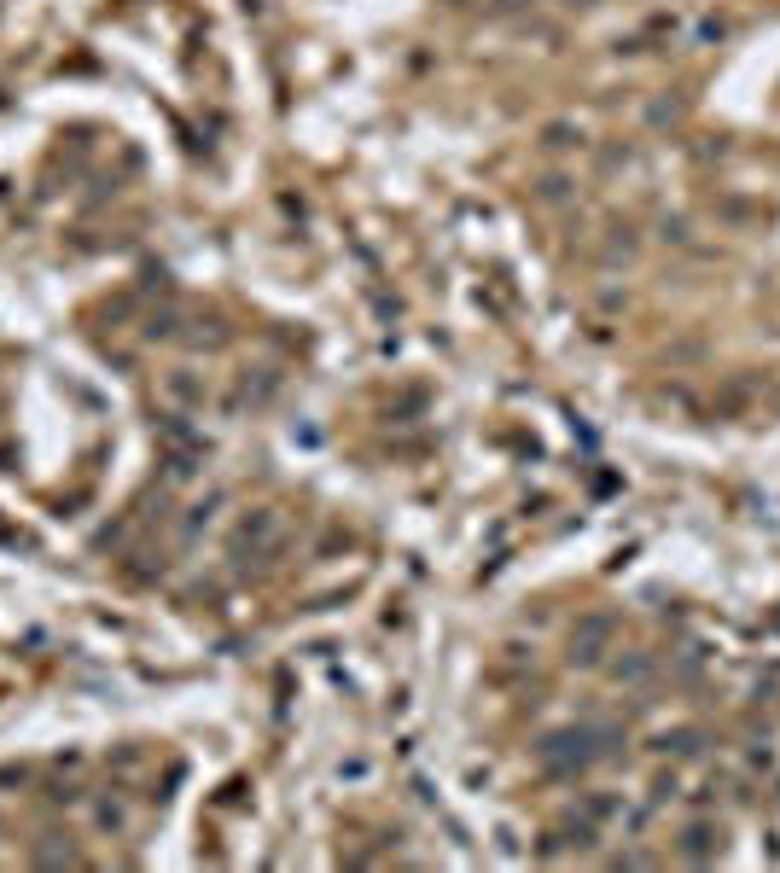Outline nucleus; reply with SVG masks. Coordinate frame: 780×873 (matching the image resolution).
<instances>
[{
  "label": "nucleus",
  "mask_w": 780,
  "mask_h": 873,
  "mask_svg": "<svg viewBox=\"0 0 780 873\" xmlns=\"http://www.w3.org/2000/svg\"><path fill=\"white\" fill-rule=\"evenodd\" d=\"M606 635H611V629H606L600 618H594V623H583V641H577V653H571V658L594 664V658H600V646H606Z\"/></svg>",
  "instance_id": "2"
},
{
  "label": "nucleus",
  "mask_w": 780,
  "mask_h": 873,
  "mask_svg": "<svg viewBox=\"0 0 780 873\" xmlns=\"http://www.w3.org/2000/svg\"><path fill=\"white\" fill-rule=\"evenodd\" d=\"M606 751H611V734H594V728H583V734H553L542 757H548L553 769H565V774H571V769L600 763Z\"/></svg>",
  "instance_id": "1"
}]
</instances>
